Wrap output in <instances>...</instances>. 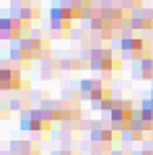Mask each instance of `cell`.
Here are the masks:
<instances>
[{"label":"cell","mask_w":153,"mask_h":155,"mask_svg":"<svg viewBox=\"0 0 153 155\" xmlns=\"http://www.w3.org/2000/svg\"><path fill=\"white\" fill-rule=\"evenodd\" d=\"M120 50L124 58H132V60H143L151 56V41H145L139 37H124L120 41Z\"/></svg>","instance_id":"7a4b0ae2"},{"label":"cell","mask_w":153,"mask_h":155,"mask_svg":"<svg viewBox=\"0 0 153 155\" xmlns=\"http://www.w3.org/2000/svg\"><path fill=\"white\" fill-rule=\"evenodd\" d=\"M89 128H91V141L99 145H110L112 147V143L120 137V132L112 126V122L110 124L108 122H93V126H89Z\"/></svg>","instance_id":"5b68a950"},{"label":"cell","mask_w":153,"mask_h":155,"mask_svg":"<svg viewBox=\"0 0 153 155\" xmlns=\"http://www.w3.org/2000/svg\"><path fill=\"white\" fill-rule=\"evenodd\" d=\"M132 155H153V145H145L139 151H132Z\"/></svg>","instance_id":"9a60e30c"},{"label":"cell","mask_w":153,"mask_h":155,"mask_svg":"<svg viewBox=\"0 0 153 155\" xmlns=\"http://www.w3.org/2000/svg\"><path fill=\"white\" fill-rule=\"evenodd\" d=\"M15 2H17L19 6H23V2H25V0H15Z\"/></svg>","instance_id":"2e32d148"},{"label":"cell","mask_w":153,"mask_h":155,"mask_svg":"<svg viewBox=\"0 0 153 155\" xmlns=\"http://www.w3.org/2000/svg\"><path fill=\"white\" fill-rule=\"evenodd\" d=\"M120 139H122V141H143V139H145V132L139 130V128H135V126H130V128L120 132Z\"/></svg>","instance_id":"30bf717a"},{"label":"cell","mask_w":153,"mask_h":155,"mask_svg":"<svg viewBox=\"0 0 153 155\" xmlns=\"http://www.w3.org/2000/svg\"><path fill=\"white\" fill-rule=\"evenodd\" d=\"M4 155H11V151H8V153H4Z\"/></svg>","instance_id":"e0dca14e"},{"label":"cell","mask_w":153,"mask_h":155,"mask_svg":"<svg viewBox=\"0 0 153 155\" xmlns=\"http://www.w3.org/2000/svg\"><path fill=\"white\" fill-rule=\"evenodd\" d=\"M81 66H83V62H79V60H75V58H68V60H64V62H60V68H68V71L81 68Z\"/></svg>","instance_id":"4fadbf2b"},{"label":"cell","mask_w":153,"mask_h":155,"mask_svg":"<svg viewBox=\"0 0 153 155\" xmlns=\"http://www.w3.org/2000/svg\"><path fill=\"white\" fill-rule=\"evenodd\" d=\"M151 97H153V89H151Z\"/></svg>","instance_id":"ac0fdd59"},{"label":"cell","mask_w":153,"mask_h":155,"mask_svg":"<svg viewBox=\"0 0 153 155\" xmlns=\"http://www.w3.org/2000/svg\"><path fill=\"white\" fill-rule=\"evenodd\" d=\"M8 107H11V110H19V112H25V110H29V99L17 95L8 101Z\"/></svg>","instance_id":"8fae6325"},{"label":"cell","mask_w":153,"mask_h":155,"mask_svg":"<svg viewBox=\"0 0 153 155\" xmlns=\"http://www.w3.org/2000/svg\"><path fill=\"white\" fill-rule=\"evenodd\" d=\"M135 71L139 74V79H151L153 81V58H143V60H137L135 64Z\"/></svg>","instance_id":"ba28073f"},{"label":"cell","mask_w":153,"mask_h":155,"mask_svg":"<svg viewBox=\"0 0 153 155\" xmlns=\"http://www.w3.org/2000/svg\"><path fill=\"white\" fill-rule=\"evenodd\" d=\"M11 17L21 19V21H25V23L31 25V21H33V19H39V11H37V8H31V6H19V8L12 12Z\"/></svg>","instance_id":"9c48e42d"},{"label":"cell","mask_w":153,"mask_h":155,"mask_svg":"<svg viewBox=\"0 0 153 155\" xmlns=\"http://www.w3.org/2000/svg\"><path fill=\"white\" fill-rule=\"evenodd\" d=\"M50 25H52V29H56L60 33H68V29H71V21H64V19H50Z\"/></svg>","instance_id":"7c38bea8"},{"label":"cell","mask_w":153,"mask_h":155,"mask_svg":"<svg viewBox=\"0 0 153 155\" xmlns=\"http://www.w3.org/2000/svg\"><path fill=\"white\" fill-rule=\"evenodd\" d=\"M52 155H81V153L75 151V149H71V147H62V149H56Z\"/></svg>","instance_id":"5bb4252c"},{"label":"cell","mask_w":153,"mask_h":155,"mask_svg":"<svg viewBox=\"0 0 153 155\" xmlns=\"http://www.w3.org/2000/svg\"><path fill=\"white\" fill-rule=\"evenodd\" d=\"M8 151L11 155H39V145L35 141H12Z\"/></svg>","instance_id":"52a82bcc"},{"label":"cell","mask_w":153,"mask_h":155,"mask_svg":"<svg viewBox=\"0 0 153 155\" xmlns=\"http://www.w3.org/2000/svg\"><path fill=\"white\" fill-rule=\"evenodd\" d=\"M89 68L93 71H114L120 68V60L114 58V52L108 48H95L89 54Z\"/></svg>","instance_id":"3957f363"},{"label":"cell","mask_w":153,"mask_h":155,"mask_svg":"<svg viewBox=\"0 0 153 155\" xmlns=\"http://www.w3.org/2000/svg\"><path fill=\"white\" fill-rule=\"evenodd\" d=\"M52 120L48 118L42 110H25L21 112V128L33 132V137H46L52 130Z\"/></svg>","instance_id":"6da1fadb"},{"label":"cell","mask_w":153,"mask_h":155,"mask_svg":"<svg viewBox=\"0 0 153 155\" xmlns=\"http://www.w3.org/2000/svg\"><path fill=\"white\" fill-rule=\"evenodd\" d=\"M29 31V23H25L21 19H15V17H4L0 21V35L4 39H25V33Z\"/></svg>","instance_id":"277c9868"},{"label":"cell","mask_w":153,"mask_h":155,"mask_svg":"<svg viewBox=\"0 0 153 155\" xmlns=\"http://www.w3.org/2000/svg\"><path fill=\"white\" fill-rule=\"evenodd\" d=\"M27 83L21 79V72L17 68H2L0 71V89L2 91H21Z\"/></svg>","instance_id":"8992f818"}]
</instances>
